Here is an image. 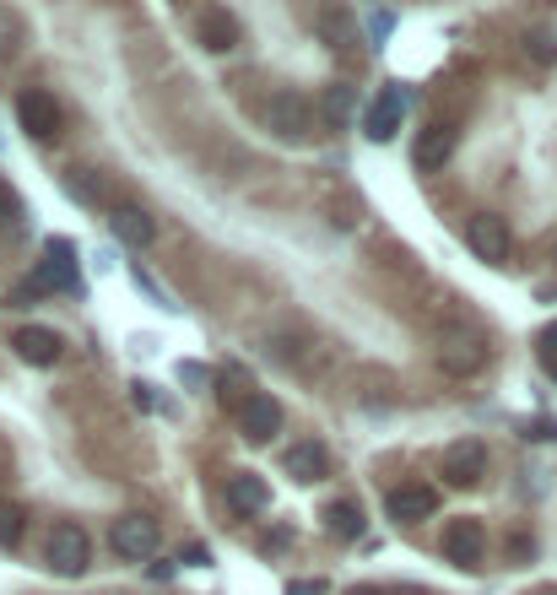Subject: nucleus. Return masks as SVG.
I'll return each mask as SVG.
<instances>
[{"instance_id":"9b49d317","label":"nucleus","mask_w":557,"mask_h":595,"mask_svg":"<svg viewBox=\"0 0 557 595\" xmlns=\"http://www.w3.org/2000/svg\"><path fill=\"white\" fill-rule=\"evenodd\" d=\"M401 120H407V98H401V87H385V93L368 104V114H363V136H368V142H396Z\"/></svg>"},{"instance_id":"f3484780","label":"nucleus","mask_w":557,"mask_h":595,"mask_svg":"<svg viewBox=\"0 0 557 595\" xmlns=\"http://www.w3.org/2000/svg\"><path fill=\"white\" fill-rule=\"evenodd\" d=\"M109 233H114L120 244H131V250H146V244L157 239V222H152L141 206H114V211H109Z\"/></svg>"},{"instance_id":"20e7f679","label":"nucleus","mask_w":557,"mask_h":595,"mask_svg":"<svg viewBox=\"0 0 557 595\" xmlns=\"http://www.w3.org/2000/svg\"><path fill=\"white\" fill-rule=\"evenodd\" d=\"M465 244H471V255L487 260V266H504L509 250H514L509 222H504L498 211H476V217H465Z\"/></svg>"},{"instance_id":"423d86ee","label":"nucleus","mask_w":557,"mask_h":595,"mask_svg":"<svg viewBox=\"0 0 557 595\" xmlns=\"http://www.w3.org/2000/svg\"><path fill=\"white\" fill-rule=\"evenodd\" d=\"M195 38H201V49L228 54V49H239V44H244V22H239L228 5H206V11L195 16Z\"/></svg>"},{"instance_id":"6ab92c4d","label":"nucleus","mask_w":557,"mask_h":595,"mask_svg":"<svg viewBox=\"0 0 557 595\" xmlns=\"http://www.w3.org/2000/svg\"><path fill=\"white\" fill-rule=\"evenodd\" d=\"M325 531H330L336 542H358V536L368 531V520H363V509H358L352 498H336V503H325Z\"/></svg>"},{"instance_id":"6e6552de","label":"nucleus","mask_w":557,"mask_h":595,"mask_svg":"<svg viewBox=\"0 0 557 595\" xmlns=\"http://www.w3.org/2000/svg\"><path fill=\"white\" fill-rule=\"evenodd\" d=\"M487 476V445L482 439H460L444 449V482L449 487H476Z\"/></svg>"},{"instance_id":"393cba45","label":"nucleus","mask_w":557,"mask_h":595,"mask_svg":"<svg viewBox=\"0 0 557 595\" xmlns=\"http://www.w3.org/2000/svg\"><path fill=\"white\" fill-rule=\"evenodd\" d=\"M16 222H22V195L0 179V228H16Z\"/></svg>"},{"instance_id":"7ed1b4c3","label":"nucleus","mask_w":557,"mask_h":595,"mask_svg":"<svg viewBox=\"0 0 557 595\" xmlns=\"http://www.w3.org/2000/svg\"><path fill=\"white\" fill-rule=\"evenodd\" d=\"M16 120H22V131L33 136V142H60V131H65V109L55 104V93H44V87H33V93H22L16 98Z\"/></svg>"},{"instance_id":"f257e3e1","label":"nucleus","mask_w":557,"mask_h":595,"mask_svg":"<svg viewBox=\"0 0 557 595\" xmlns=\"http://www.w3.org/2000/svg\"><path fill=\"white\" fill-rule=\"evenodd\" d=\"M82 282H76V244L71 239H49L44 244V266L33 271V282H22V293L16 303H27V298L38 293H76Z\"/></svg>"},{"instance_id":"c756f323","label":"nucleus","mask_w":557,"mask_h":595,"mask_svg":"<svg viewBox=\"0 0 557 595\" xmlns=\"http://www.w3.org/2000/svg\"><path fill=\"white\" fill-rule=\"evenodd\" d=\"M173 569H179V563H152V569H146V574H152V580H157V585H162V580H173Z\"/></svg>"},{"instance_id":"7c9ffc66","label":"nucleus","mask_w":557,"mask_h":595,"mask_svg":"<svg viewBox=\"0 0 557 595\" xmlns=\"http://www.w3.org/2000/svg\"><path fill=\"white\" fill-rule=\"evenodd\" d=\"M531 439H557V423H531Z\"/></svg>"},{"instance_id":"a211bd4d","label":"nucleus","mask_w":557,"mask_h":595,"mask_svg":"<svg viewBox=\"0 0 557 595\" xmlns=\"http://www.w3.org/2000/svg\"><path fill=\"white\" fill-rule=\"evenodd\" d=\"M271 503V487H266V476H255V471H239V476H228V509L233 514H261Z\"/></svg>"},{"instance_id":"72a5a7b5","label":"nucleus","mask_w":557,"mask_h":595,"mask_svg":"<svg viewBox=\"0 0 557 595\" xmlns=\"http://www.w3.org/2000/svg\"><path fill=\"white\" fill-rule=\"evenodd\" d=\"M347 595H379V591H374V585H352Z\"/></svg>"},{"instance_id":"0eeeda50","label":"nucleus","mask_w":557,"mask_h":595,"mask_svg":"<svg viewBox=\"0 0 557 595\" xmlns=\"http://www.w3.org/2000/svg\"><path fill=\"white\" fill-rule=\"evenodd\" d=\"M444 558H449L455 569H482V558H487V531H482V520H455V525L444 531Z\"/></svg>"},{"instance_id":"dca6fc26","label":"nucleus","mask_w":557,"mask_h":595,"mask_svg":"<svg viewBox=\"0 0 557 595\" xmlns=\"http://www.w3.org/2000/svg\"><path fill=\"white\" fill-rule=\"evenodd\" d=\"M455 142H460V131H455L449 120L427 125V131L417 136V168H422V173H438V168L455 157Z\"/></svg>"},{"instance_id":"c85d7f7f","label":"nucleus","mask_w":557,"mask_h":595,"mask_svg":"<svg viewBox=\"0 0 557 595\" xmlns=\"http://www.w3.org/2000/svg\"><path fill=\"white\" fill-rule=\"evenodd\" d=\"M287 595H330V585H325V580H292Z\"/></svg>"},{"instance_id":"ddd939ff","label":"nucleus","mask_w":557,"mask_h":595,"mask_svg":"<svg viewBox=\"0 0 557 595\" xmlns=\"http://www.w3.org/2000/svg\"><path fill=\"white\" fill-rule=\"evenodd\" d=\"M438 363H444V374H476V368L487 363V347H482V336L444 330V341H438Z\"/></svg>"},{"instance_id":"412c9836","label":"nucleus","mask_w":557,"mask_h":595,"mask_svg":"<svg viewBox=\"0 0 557 595\" xmlns=\"http://www.w3.org/2000/svg\"><path fill=\"white\" fill-rule=\"evenodd\" d=\"M319 27H325L330 49H347V44H352V11H325V16H319Z\"/></svg>"},{"instance_id":"4468645a","label":"nucleus","mask_w":557,"mask_h":595,"mask_svg":"<svg viewBox=\"0 0 557 595\" xmlns=\"http://www.w3.org/2000/svg\"><path fill=\"white\" fill-rule=\"evenodd\" d=\"M385 509H390V520L417 525V520H427V514H438V493H433V487H422V482H401V487H390Z\"/></svg>"},{"instance_id":"b1692460","label":"nucleus","mask_w":557,"mask_h":595,"mask_svg":"<svg viewBox=\"0 0 557 595\" xmlns=\"http://www.w3.org/2000/svg\"><path fill=\"white\" fill-rule=\"evenodd\" d=\"M525 54H531L536 65H553V60H557V38H547V33H525Z\"/></svg>"},{"instance_id":"4be33fe9","label":"nucleus","mask_w":557,"mask_h":595,"mask_svg":"<svg viewBox=\"0 0 557 595\" xmlns=\"http://www.w3.org/2000/svg\"><path fill=\"white\" fill-rule=\"evenodd\" d=\"M22 525H27L22 503H5V498H0V547H16V542H22Z\"/></svg>"},{"instance_id":"5701e85b","label":"nucleus","mask_w":557,"mask_h":595,"mask_svg":"<svg viewBox=\"0 0 557 595\" xmlns=\"http://www.w3.org/2000/svg\"><path fill=\"white\" fill-rule=\"evenodd\" d=\"M250 374L244 368H222V401H250Z\"/></svg>"},{"instance_id":"473e14b6","label":"nucleus","mask_w":557,"mask_h":595,"mask_svg":"<svg viewBox=\"0 0 557 595\" xmlns=\"http://www.w3.org/2000/svg\"><path fill=\"white\" fill-rule=\"evenodd\" d=\"M542 363H547V374H553V379H557V352H547V357H542Z\"/></svg>"},{"instance_id":"f8f14e48","label":"nucleus","mask_w":557,"mask_h":595,"mask_svg":"<svg viewBox=\"0 0 557 595\" xmlns=\"http://www.w3.org/2000/svg\"><path fill=\"white\" fill-rule=\"evenodd\" d=\"M11 347H16V357H22V363H33V368H55V363H60V352H65L60 330H49V325H22V330L11 336Z\"/></svg>"},{"instance_id":"2eb2a0df","label":"nucleus","mask_w":557,"mask_h":595,"mask_svg":"<svg viewBox=\"0 0 557 595\" xmlns=\"http://www.w3.org/2000/svg\"><path fill=\"white\" fill-rule=\"evenodd\" d=\"M281 465H287V476L303 482V487H314V482L330 476V454H325V445H314V439H298V445L281 454Z\"/></svg>"},{"instance_id":"39448f33","label":"nucleus","mask_w":557,"mask_h":595,"mask_svg":"<svg viewBox=\"0 0 557 595\" xmlns=\"http://www.w3.org/2000/svg\"><path fill=\"white\" fill-rule=\"evenodd\" d=\"M266 125L277 142H308L314 136V104L303 93H277L266 109Z\"/></svg>"},{"instance_id":"aec40b11","label":"nucleus","mask_w":557,"mask_h":595,"mask_svg":"<svg viewBox=\"0 0 557 595\" xmlns=\"http://www.w3.org/2000/svg\"><path fill=\"white\" fill-rule=\"evenodd\" d=\"M65 195L82 206H104V179L93 168H65Z\"/></svg>"},{"instance_id":"bb28decb","label":"nucleus","mask_w":557,"mask_h":595,"mask_svg":"<svg viewBox=\"0 0 557 595\" xmlns=\"http://www.w3.org/2000/svg\"><path fill=\"white\" fill-rule=\"evenodd\" d=\"M390 33H396V11H374V16H368V38L379 44V38H390Z\"/></svg>"},{"instance_id":"cd10ccee","label":"nucleus","mask_w":557,"mask_h":595,"mask_svg":"<svg viewBox=\"0 0 557 595\" xmlns=\"http://www.w3.org/2000/svg\"><path fill=\"white\" fill-rule=\"evenodd\" d=\"M179 563H190V569H201V563H211V552H206V542H184V547H179Z\"/></svg>"},{"instance_id":"2f4dec72","label":"nucleus","mask_w":557,"mask_h":595,"mask_svg":"<svg viewBox=\"0 0 557 595\" xmlns=\"http://www.w3.org/2000/svg\"><path fill=\"white\" fill-rule=\"evenodd\" d=\"M542 341H547V352H557V325L547 330V336H542Z\"/></svg>"},{"instance_id":"9d476101","label":"nucleus","mask_w":557,"mask_h":595,"mask_svg":"<svg viewBox=\"0 0 557 595\" xmlns=\"http://www.w3.org/2000/svg\"><path fill=\"white\" fill-rule=\"evenodd\" d=\"M239 428H244V439H250V445H271V439L281 434V401H277V396H261V390H255V396L239 406Z\"/></svg>"},{"instance_id":"f03ea898","label":"nucleus","mask_w":557,"mask_h":595,"mask_svg":"<svg viewBox=\"0 0 557 595\" xmlns=\"http://www.w3.org/2000/svg\"><path fill=\"white\" fill-rule=\"evenodd\" d=\"M44 558H49V569L55 574H65V580H76V574H87V563H93V542H87V531L82 525H55L49 531V542H44Z\"/></svg>"},{"instance_id":"1a4fd4ad","label":"nucleus","mask_w":557,"mask_h":595,"mask_svg":"<svg viewBox=\"0 0 557 595\" xmlns=\"http://www.w3.org/2000/svg\"><path fill=\"white\" fill-rule=\"evenodd\" d=\"M109 542H114V552L120 558H152L157 552V520L152 514H120L114 520V531H109Z\"/></svg>"},{"instance_id":"a878e982","label":"nucleus","mask_w":557,"mask_h":595,"mask_svg":"<svg viewBox=\"0 0 557 595\" xmlns=\"http://www.w3.org/2000/svg\"><path fill=\"white\" fill-rule=\"evenodd\" d=\"M325 114L341 125V120L352 114V87H330V93H325Z\"/></svg>"}]
</instances>
